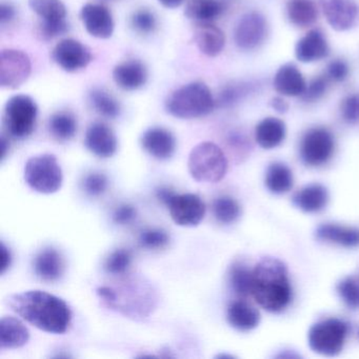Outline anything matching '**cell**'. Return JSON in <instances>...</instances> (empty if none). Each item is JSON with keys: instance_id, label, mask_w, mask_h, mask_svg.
<instances>
[{"instance_id": "5", "label": "cell", "mask_w": 359, "mask_h": 359, "mask_svg": "<svg viewBox=\"0 0 359 359\" xmlns=\"http://www.w3.org/2000/svg\"><path fill=\"white\" fill-rule=\"evenodd\" d=\"M39 107L31 96L25 94L12 96L4 109L3 125L8 135L25 140L36 127Z\"/></svg>"}, {"instance_id": "50", "label": "cell", "mask_w": 359, "mask_h": 359, "mask_svg": "<svg viewBox=\"0 0 359 359\" xmlns=\"http://www.w3.org/2000/svg\"><path fill=\"white\" fill-rule=\"evenodd\" d=\"M8 149H9V140L5 135L1 136V161L6 158Z\"/></svg>"}, {"instance_id": "23", "label": "cell", "mask_w": 359, "mask_h": 359, "mask_svg": "<svg viewBox=\"0 0 359 359\" xmlns=\"http://www.w3.org/2000/svg\"><path fill=\"white\" fill-rule=\"evenodd\" d=\"M287 136V127L277 117L262 119L255 129L256 142L266 150L277 148L283 144Z\"/></svg>"}, {"instance_id": "32", "label": "cell", "mask_w": 359, "mask_h": 359, "mask_svg": "<svg viewBox=\"0 0 359 359\" xmlns=\"http://www.w3.org/2000/svg\"><path fill=\"white\" fill-rule=\"evenodd\" d=\"M88 96L92 108L104 118L115 119L121 115V104L106 90L94 88Z\"/></svg>"}, {"instance_id": "44", "label": "cell", "mask_w": 359, "mask_h": 359, "mask_svg": "<svg viewBox=\"0 0 359 359\" xmlns=\"http://www.w3.org/2000/svg\"><path fill=\"white\" fill-rule=\"evenodd\" d=\"M137 215L135 208L129 203H123L119 205L113 214V220L115 224L126 226V224H131Z\"/></svg>"}, {"instance_id": "9", "label": "cell", "mask_w": 359, "mask_h": 359, "mask_svg": "<svg viewBox=\"0 0 359 359\" xmlns=\"http://www.w3.org/2000/svg\"><path fill=\"white\" fill-rule=\"evenodd\" d=\"M270 34V26L264 14L250 11L239 18L234 29V43L243 51H254L262 47Z\"/></svg>"}, {"instance_id": "13", "label": "cell", "mask_w": 359, "mask_h": 359, "mask_svg": "<svg viewBox=\"0 0 359 359\" xmlns=\"http://www.w3.org/2000/svg\"><path fill=\"white\" fill-rule=\"evenodd\" d=\"M323 12L327 25L337 32H346L359 24L357 0H323Z\"/></svg>"}, {"instance_id": "6", "label": "cell", "mask_w": 359, "mask_h": 359, "mask_svg": "<svg viewBox=\"0 0 359 359\" xmlns=\"http://www.w3.org/2000/svg\"><path fill=\"white\" fill-rule=\"evenodd\" d=\"M25 180L32 190L41 194H53L64 182L62 167L53 154L31 157L25 167Z\"/></svg>"}, {"instance_id": "48", "label": "cell", "mask_w": 359, "mask_h": 359, "mask_svg": "<svg viewBox=\"0 0 359 359\" xmlns=\"http://www.w3.org/2000/svg\"><path fill=\"white\" fill-rule=\"evenodd\" d=\"M174 194H175V193L169 188H161L158 189L156 192L157 198H158L161 203H165V205H167L168 201L172 198Z\"/></svg>"}, {"instance_id": "35", "label": "cell", "mask_w": 359, "mask_h": 359, "mask_svg": "<svg viewBox=\"0 0 359 359\" xmlns=\"http://www.w3.org/2000/svg\"><path fill=\"white\" fill-rule=\"evenodd\" d=\"M337 293L348 309L359 310V280L346 277L337 285Z\"/></svg>"}, {"instance_id": "47", "label": "cell", "mask_w": 359, "mask_h": 359, "mask_svg": "<svg viewBox=\"0 0 359 359\" xmlns=\"http://www.w3.org/2000/svg\"><path fill=\"white\" fill-rule=\"evenodd\" d=\"M270 107L275 111V112L279 113V114H283L287 113L289 110V104L287 100H285V96H275L272 100H270Z\"/></svg>"}, {"instance_id": "22", "label": "cell", "mask_w": 359, "mask_h": 359, "mask_svg": "<svg viewBox=\"0 0 359 359\" xmlns=\"http://www.w3.org/2000/svg\"><path fill=\"white\" fill-rule=\"evenodd\" d=\"M293 203L304 213H318L327 207L329 193L321 184H309L295 193Z\"/></svg>"}, {"instance_id": "39", "label": "cell", "mask_w": 359, "mask_h": 359, "mask_svg": "<svg viewBox=\"0 0 359 359\" xmlns=\"http://www.w3.org/2000/svg\"><path fill=\"white\" fill-rule=\"evenodd\" d=\"M340 116L348 125L359 123V93H348L342 98L339 104Z\"/></svg>"}, {"instance_id": "40", "label": "cell", "mask_w": 359, "mask_h": 359, "mask_svg": "<svg viewBox=\"0 0 359 359\" xmlns=\"http://www.w3.org/2000/svg\"><path fill=\"white\" fill-rule=\"evenodd\" d=\"M169 241V234L163 229H148L142 231L140 236V245L144 249H161L165 247Z\"/></svg>"}, {"instance_id": "43", "label": "cell", "mask_w": 359, "mask_h": 359, "mask_svg": "<svg viewBox=\"0 0 359 359\" xmlns=\"http://www.w3.org/2000/svg\"><path fill=\"white\" fill-rule=\"evenodd\" d=\"M350 75V67L346 60L341 58H335L331 60L327 66V72L325 76L329 79L330 81L340 83L346 81Z\"/></svg>"}, {"instance_id": "19", "label": "cell", "mask_w": 359, "mask_h": 359, "mask_svg": "<svg viewBox=\"0 0 359 359\" xmlns=\"http://www.w3.org/2000/svg\"><path fill=\"white\" fill-rule=\"evenodd\" d=\"M306 81L297 66L287 62L279 67L273 79V87L285 97H302L306 91Z\"/></svg>"}, {"instance_id": "49", "label": "cell", "mask_w": 359, "mask_h": 359, "mask_svg": "<svg viewBox=\"0 0 359 359\" xmlns=\"http://www.w3.org/2000/svg\"><path fill=\"white\" fill-rule=\"evenodd\" d=\"M158 1L168 9H176L184 4V0H158Z\"/></svg>"}, {"instance_id": "2", "label": "cell", "mask_w": 359, "mask_h": 359, "mask_svg": "<svg viewBox=\"0 0 359 359\" xmlns=\"http://www.w3.org/2000/svg\"><path fill=\"white\" fill-rule=\"evenodd\" d=\"M252 295L264 310L283 312L292 300L287 266L277 258L266 257L253 269Z\"/></svg>"}, {"instance_id": "16", "label": "cell", "mask_w": 359, "mask_h": 359, "mask_svg": "<svg viewBox=\"0 0 359 359\" xmlns=\"http://www.w3.org/2000/svg\"><path fill=\"white\" fill-rule=\"evenodd\" d=\"M85 144L90 152L100 158H110L118 149L114 131L104 123H94L86 132Z\"/></svg>"}, {"instance_id": "1", "label": "cell", "mask_w": 359, "mask_h": 359, "mask_svg": "<svg viewBox=\"0 0 359 359\" xmlns=\"http://www.w3.org/2000/svg\"><path fill=\"white\" fill-rule=\"evenodd\" d=\"M6 304L22 319L47 333H66L72 320L70 306L64 299L41 290L12 294Z\"/></svg>"}, {"instance_id": "4", "label": "cell", "mask_w": 359, "mask_h": 359, "mask_svg": "<svg viewBox=\"0 0 359 359\" xmlns=\"http://www.w3.org/2000/svg\"><path fill=\"white\" fill-rule=\"evenodd\" d=\"M189 172L196 182H220L228 171L224 151L213 142H205L192 149L188 161Z\"/></svg>"}, {"instance_id": "21", "label": "cell", "mask_w": 359, "mask_h": 359, "mask_svg": "<svg viewBox=\"0 0 359 359\" xmlns=\"http://www.w3.org/2000/svg\"><path fill=\"white\" fill-rule=\"evenodd\" d=\"M194 41L201 53L216 57L226 46V35L212 22H198L194 31Z\"/></svg>"}, {"instance_id": "15", "label": "cell", "mask_w": 359, "mask_h": 359, "mask_svg": "<svg viewBox=\"0 0 359 359\" xmlns=\"http://www.w3.org/2000/svg\"><path fill=\"white\" fill-rule=\"evenodd\" d=\"M294 54L302 64H314L325 60L330 54L327 37L319 29H311L298 39Z\"/></svg>"}, {"instance_id": "37", "label": "cell", "mask_w": 359, "mask_h": 359, "mask_svg": "<svg viewBox=\"0 0 359 359\" xmlns=\"http://www.w3.org/2000/svg\"><path fill=\"white\" fill-rule=\"evenodd\" d=\"M130 24L138 34H152L157 28V18L149 9H140L132 14Z\"/></svg>"}, {"instance_id": "26", "label": "cell", "mask_w": 359, "mask_h": 359, "mask_svg": "<svg viewBox=\"0 0 359 359\" xmlns=\"http://www.w3.org/2000/svg\"><path fill=\"white\" fill-rule=\"evenodd\" d=\"M226 319L231 327L238 331L248 332L255 329L259 325L260 314L248 302L236 300L229 306Z\"/></svg>"}, {"instance_id": "33", "label": "cell", "mask_w": 359, "mask_h": 359, "mask_svg": "<svg viewBox=\"0 0 359 359\" xmlns=\"http://www.w3.org/2000/svg\"><path fill=\"white\" fill-rule=\"evenodd\" d=\"M252 278H253V270L243 262H235L231 266L230 283L237 295L245 297L251 294Z\"/></svg>"}, {"instance_id": "17", "label": "cell", "mask_w": 359, "mask_h": 359, "mask_svg": "<svg viewBox=\"0 0 359 359\" xmlns=\"http://www.w3.org/2000/svg\"><path fill=\"white\" fill-rule=\"evenodd\" d=\"M142 149L159 161H167L176 150V140L169 130L153 127L147 130L140 138Z\"/></svg>"}, {"instance_id": "20", "label": "cell", "mask_w": 359, "mask_h": 359, "mask_svg": "<svg viewBox=\"0 0 359 359\" xmlns=\"http://www.w3.org/2000/svg\"><path fill=\"white\" fill-rule=\"evenodd\" d=\"M33 269L41 280L54 283L62 278L66 264L60 252L54 248H46L35 256Z\"/></svg>"}, {"instance_id": "29", "label": "cell", "mask_w": 359, "mask_h": 359, "mask_svg": "<svg viewBox=\"0 0 359 359\" xmlns=\"http://www.w3.org/2000/svg\"><path fill=\"white\" fill-rule=\"evenodd\" d=\"M29 7L45 24L68 22V11L62 0H29Z\"/></svg>"}, {"instance_id": "46", "label": "cell", "mask_w": 359, "mask_h": 359, "mask_svg": "<svg viewBox=\"0 0 359 359\" xmlns=\"http://www.w3.org/2000/svg\"><path fill=\"white\" fill-rule=\"evenodd\" d=\"M0 251H1V254H0V259H1V262H0V274L4 275L11 266L12 254L10 249H8L7 245L4 243H1Z\"/></svg>"}, {"instance_id": "30", "label": "cell", "mask_w": 359, "mask_h": 359, "mask_svg": "<svg viewBox=\"0 0 359 359\" xmlns=\"http://www.w3.org/2000/svg\"><path fill=\"white\" fill-rule=\"evenodd\" d=\"M293 173L285 163H272L266 170V186L270 192L285 194L293 188Z\"/></svg>"}, {"instance_id": "11", "label": "cell", "mask_w": 359, "mask_h": 359, "mask_svg": "<svg viewBox=\"0 0 359 359\" xmlns=\"http://www.w3.org/2000/svg\"><path fill=\"white\" fill-rule=\"evenodd\" d=\"M170 215L180 226H196L203 222L205 215V205L196 194H174L168 201Z\"/></svg>"}, {"instance_id": "7", "label": "cell", "mask_w": 359, "mask_h": 359, "mask_svg": "<svg viewBox=\"0 0 359 359\" xmlns=\"http://www.w3.org/2000/svg\"><path fill=\"white\" fill-rule=\"evenodd\" d=\"M348 327L344 320L327 318L315 323L309 331V346L323 356H337L346 344Z\"/></svg>"}, {"instance_id": "8", "label": "cell", "mask_w": 359, "mask_h": 359, "mask_svg": "<svg viewBox=\"0 0 359 359\" xmlns=\"http://www.w3.org/2000/svg\"><path fill=\"white\" fill-rule=\"evenodd\" d=\"M335 151V138L325 127L309 129L300 140V158L309 167L325 165Z\"/></svg>"}, {"instance_id": "34", "label": "cell", "mask_w": 359, "mask_h": 359, "mask_svg": "<svg viewBox=\"0 0 359 359\" xmlns=\"http://www.w3.org/2000/svg\"><path fill=\"white\" fill-rule=\"evenodd\" d=\"M213 213L222 224H232L241 216V205L232 197L220 196L214 201Z\"/></svg>"}, {"instance_id": "36", "label": "cell", "mask_w": 359, "mask_h": 359, "mask_svg": "<svg viewBox=\"0 0 359 359\" xmlns=\"http://www.w3.org/2000/svg\"><path fill=\"white\" fill-rule=\"evenodd\" d=\"M132 262V253L128 249H117L107 258L104 270L112 275L125 274Z\"/></svg>"}, {"instance_id": "18", "label": "cell", "mask_w": 359, "mask_h": 359, "mask_svg": "<svg viewBox=\"0 0 359 359\" xmlns=\"http://www.w3.org/2000/svg\"><path fill=\"white\" fill-rule=\"evenodd\" d=\"M113 81L125 91H136L148 81V69L138 60H128L113 69Z\"/></svg>"}, {"instance_id": "14", "label": "cell", "mask_w": 359, "mask_h": 359, "mask_svg": "<svg viewBox=\"0 0 359 359\" xmlns=\"http://www.w3.org/2000/svg\"><path fill=\"white\" fill-rule=\"evenodd\" d=\"M81 20L87 32L95 39H108L114 33V20L106 6L87 4L81 8Z\"/></svg>"}, {"instance_id": "25", "label": "cell", "mask_w": 359, "mask_h": 359, "mask_svg": "<svg viewBox=\"0 0 359 359\" xmlns=\"http://www.w3.org/2000/svg\"><path fill=\"white\" fill-rule=\"evenodd\" d=\"M285 15L292 26L308 28L318 20V8L314 0H287Z\"/></svg>"}, {"instance_id": "12", "label": "cell", "mask_w": 359, "mask_h": 359, "mask_svg": "<svg viewBox=\"0 0 359 359\" xmlns=\"http://www.w3.org/2000/svg\"><path fill=\"white\" fill-rule=\"evenodd\" d=\"M52 60L62 70L73 73L87 68L93 60V56L81 41L65 39L54 47Z\"/></svg>"}, {"instance_id": "27", "label": "cell", "mask_w": 359, "mask_h": 359, "mask_svg": "<svg viewBox=\"0 0 359 359\" xmlns=\"http://www.w3.org/2000/svg\"><path fill=\"white\" fill-rule=\"evenodd\" d=\"M317 238L346 248L359 245V230L336 224H323L316 231Z\"/></svg>"}, {"instance_id": "10", "label": "cell", "mask_w": 359, "mask_h": 359, "mask_svg": "<svg viewBox=\"0 0 359 359\" xmlns=\"http://www.w3.org/2000/svg\"><path fill=\"white\" fill-rule=\"evenodd\" d=\"M30 58L20 50L6 49L0 53V87L15 90L24 85L31 75Z\"/></svg>"}, {"instance_id": "38", "label": "cell", "mask_w": 359, "mask_h": 359, "mask_svg": "<svg viewBox=\"0 0 359 359\" xmlns=\"http://www.w3.org/2000/svg\"><path fill=\"white\" fill-rule=\"evenodd\" d=\"M329 79L325 75H318L306 83V91L300 97L306 104H314L323 97L329 88Z\"/></svg>"}, {"instance_id": "24", "label": "cell", "mask_w": 359, "mask_h": 359, "mask_svg": "<svg viewBox=\"0 0 359 359\" xmlns=\"http://www.w3.org/2000/svg\"><path fill=\"white\" fill-rule=\"evenodd\" d=\"M30 339L28 327L13 316H4L0 320V346L18 348L26 346Z\"/></svg>"}, {"instance_id": "45", "label": "cell", "mask_w": 359, "mask_h": 359, "mask_svg": "<svg viewBox=\"0 0 359 359\" xmlns=\"http://www.w3.org/2000/svg\"><path fill=\"white\" fill-rule=\"evenodd\" d=\"M16 18V9L11 4L1 3L0 6V24L1 26L11 24Z\"/></svg>"}, {"instance_id": "41", "label": "cell", "mask_w": 359, "mask_h": 359, "mask_svg": "<svg viewBox=\"0 0 359 359\" xmlns=\"http://www.w3.org/2000/svg\"><path fill=\"white\" fill-rule=\"evenodd\" d=\"M248 93V86L245 83H232L222 88L218 95V104L220 107L234 106Z\"/></svg>"}, {"instance_id": "42", "label": "cell", "mask_w": 359, "mask_h": 359, "mask_svg": "<svg viewBox=\"0 0 359 359\" xmlns=\"http://www.w3.org/2000/svg\"><path fill=\"white\" fill-rule=\"evenodd\" d=\"M83 190L86 191L90 196H100L106 192L109 186V180L107 176L102 173L88 174L83 180Z\"/></svg>"}, {"instance_id": "31", "label": "cell", "mask_w": 359, "mask_h": 359, "mask_svg": "<svg viewBox=\"0 0 359 359\" xmlns=\"http://www.w3.org/2000/svg\"><path fill=\"white\" fill-rule=\"evenodd\" d=\"M79 123L76 117L71 112L60 111L54 113L49 119V131L55 140L68 142L77 133Z\"/></svg>"}, {"instance_id": "3", "label": "cell", "mask_w": 359, "mask_h": 359, "mask_svg": "<svg viewBox=\"0 0 359 359\" xmlns=\"http://www.w3.org/2000/svg\"><path fill=\"white\" fill-rule=\"evenodd\" d=\"M216 102L210 88L201 81H193L172 92L165 102V110L180 119H195L213 112Z\"/></svg>"}, {"instance_id": "28", "label": "cell", "mask_w": 359, "mask_h": 359, "mask_svg": "<svg viewBox=\"0 0 359 359\" xmlns=\"http://www.w3.org/2000/svg\"><path fill=\"white\" fill-rule=\"evenodd\" d=\"M224 5L219 0H186L184 15L196 22H212L220 18Z\"/></svg>"}]
</instances>
